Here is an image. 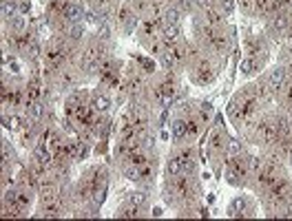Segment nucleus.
<instances>
[{
  "label": "nucleus",
  "mask_w": 292,
  "mask_h": 221,
  "mask_svg": "<svg viewBox=\"0 0 292 221\" xmlns=\"http://www.w3.org/2000/svg\"><path fill=\"white\" fill-rule=\"evenodd\" d=\"M182 173H184L182 159H179L177 155H173L168 162H166V175H168V177H175V175H182Z\"/></svg>",
  "instance_id": "obj_14"
},
{
  "label": "nucleus",
  "mask_w": 292,
  "mask_h": 221,
  "mask_svg": "<svg viewBox=\"0 0 292 221\" xmlns=\"http://www.w3.org/2000/svg\"><path fill=\"white\" fill-rule=\"evenodd\" d=\"M263 82L268 84V89L277 95V93L283 89V84H285V69H283V66H275V69H270L268 76L263 78Z\"/></svg>",
  "instance_id": "obj_4"
},
{
  "label": "nucleus",
  "mask_w": 292,
  "mask_h": 221,
  "mask_svg": "<svg viewBox=\"0 0 292 221\" xmlns=\"http://www.w3.org/2000/svg\"><path fill=\"white\" fill-rule=\"evenodd\" d=\"M146 199H149V197H146L144 192H129V197H126V202L133 204V206H139V208H142V206L146 204Z\"/></svg>",
  "instance_id": "obj_16"
},
{
  "label": "nucleus",
  "mask_w": 292,
  "mask_h": 221,
  "mask_svg": "<svg viewBox=\"0 0 292 221\" xmlns=\"http://www.w3.org/2000/svg\"><path fill=\"white\" fill-rule=\"evenodd\" d=\"M58 89H62V91H69L73 84L78 82V73L73 71V69H60L58 71Z\"/></svg>",
  "instance_id": "obj_8"
},
{
  "label": "nucleus",
  "mask_w": 292,
  "mask_h": 221,
  "mask_svg": "<svg viewBox=\"0 0 292 221\" xmlns=\"http://www.w3.org/2000/svg\"><path fill=\"white\" fill-rule=\"evenodd\" d=\"M139 64L144 66V69H149V71H153V62L151 60H139Z\"/></svg>",
  "instance_id": "obj_22"
},
{
  "label": "nucleus",
  "mask_w": 292,
  "mask_h": 221,
  "mask_svg": "<svg viewBox=\"0 0 292 221\" xmlns=\"http://www.w3.org/2000/svg\"><path fill=\"white\" fill-rule=\"evenodd\" d=\"M215 76H217V71L212 69L210 60H206L204 56L192 64V80H195L197 84H210L212 80H215Z\"/></svg>",
  "instance_id": "obj_2"
},
{
  "label": "nucleus",
  "mask_w": 292,
  "mask_h": 221,
  "mask_svg": "<svg viewBox=\"0 0 292 221\" xmlns=\"http://www.w3.org/2000/svg\"><path fill=\"white\" fill-rule=\"evenodd\" d=\"M197 5L202 7V9H210V7L219 5V0H197Z\"/></svg>",
  "instance_id": "obj_21"
},
{
  "label": "nucleus",
  "mask_w": 292,
  "mask_h": 221,
  "mask_svg": "<svg viewBox=\"0 0 292 221\" xmlns=\"http://www.w3.org/2000/svg\"><path fill=\"white\" fill-rule=\"evenodd\" d=\"M261 66H263L261 60H257V58H252V56H246L241 62H239V71H241L244 76H252V73H257Z\"/></svg>",
  "instance_id": "obj_10"
},
{
  "label": "nucleus",
  "mask_w": 292,
  "mask_h": 221,
  "mask_svg": "<svg viewBox=\"0 0 292 221\" xmlns=\"http://www.w3.org/2000/svg\"><path fill=\"white\" fill-rule=\"evenodd\" d=\"M210 115H212V104L210 102H204L202 106H199V117H202L204 122H208Z\"/></svg>",
  "instance_id": "obj_19"
},
{
  "label": "nucleus",
  "mask_w": 292,
  "mask_h": 221,
  "mask_svg": "<svg viewBox=\"0 0 292 221\" xmlns=\"http://www.w3.org/2000/svg\"><path fill=\"white\" fill-rule=\"evenodd\" d=\"M290 166H292V153H290Z\"/></svg>",
  "instance_id": "obj_24"
},
{
  "label": "nucleus",
  "mask_w": 292,
  "mask_h": 221,
  "mask_svg": "<svg viewBox=\"0 0 292 221\" xmlns=\"http://www.w3.org/2000/svg\"><path fill=\"white\" fill-rule=\"evenodd\" d=\"M179 16H182V9L175 5H171V7H166L164 13H162V22L164 24H177L179 22Z\"/></svg>",
  "instance_id": "obj_13"
},
{
  "label": "nucleus",
  "mask_w": 292,
  "mask_h": 221,
  "mask_svg": "<svg viewBox=\"0 0 292 221\" xmlns=\"http://www.w3.org/2000/svg\"><path fill=\"white\" fill-rule=\"evenodd\" d=\"M89 104H91V109H93V111L100 113V115L109 111V106H111L109 97H106V95H100V93H95V95L91 97V102H89Z\"/></svg>",
  "instance_id": "obj_12"
},
{
  "label": "nucleus",
  "mask_w": 292,
  "mask_h": 221,
  "mask_svg": "<svg viewBox=\"0 0 292 221\" xmlns=\"http://www.w3.org/2000/svg\"><path fill=\"white\" fill-rule=\"evenodd\" d=\"M219 7H222V11L228 16V13H232V9H235V0H219Z\"/></svg>",
  "instance_id": "obj_20"
},
{
  "label": "nucleus",
  "mask_w": 292,
  "mask_h": 221,
  "mask_svg": "<svg viewBox=\"0 0 292 221\" xmlns=\"http://www.w3.org/2000/svg\"><path fill=\"white\" fill-rule=\"evenodd\" d=\"M3 18L7 20V22H11V20L16 18V7H13V3H9V0H5L3 3Z\"/></svg>",
  "instance_id": "obj_17"
},
{
  "label": "nucleus",
  "mask_w": 292,
  "mask_h": 221,
  "mask_svg": "<svg viewBox=\"0 0 292 221\" xmlns=\"http://www.w3.org/2000/svg\"><path fill=\"white\" fill-rule=\"evenodd\" d=\"M285 80H288V82H292V64L288 66V69H285Z\"/></svg>",
  "instance_id": "obj_23"
},
{
  "label": "nucleus",
  "mask_w": 292,
  "mask_h": 221,
  "mask_svg": "<svg viewBox=\"0 0 292 221\" xmlns=\"http://www.w3.org/2000/svg\"><path fill=\"white\" fill-rule=\"evenodd\" d=\"M290 16L288 13H272V16L268 18V24H265V31H268V36L272 40H281L285 36V31H288V27H290Z\"/></svg>",
  "instance_id": "obj_1"
},
{
  "label": "nucleus",
  "mask_w": 292,
  "mask_h": 221,
  "mask_svg": "<svg viewBox=\"0 0 292 221\" xmlns=\"http://www.w3.org/2000/svg\"><path fill=\"white\" fill-rule=\"evenodd\" d=\"M202 22L208 24V27H212V29H222V27H224V11H222V9H215V7H210V9H204Z\"/></svg>",
  "instance_id": "obj_7"
},
{
  "label": "nucleus",
  "mask_w": 292,
  "mask_h": 221,
  "mask_svg": "<svg viewBox=\"0 0 292 221\" xmlns=\"http://www.w3.org/2000/svg\"><path fill=\"white\" fill-rule=\"evenodd\" d=\"M228 215H230V217L252 215V208L248 206V199H246V197H237V199H232V204L228 206Z\"/></svg>",
  "instance_id": "obj_9"
},
{
  "label": "nucleus",
  "mask_w": 292,
  "mask_h": 221,
  "mask_svg": "<svg viewBox=\"0 0 292 221\" xmlns=\"http://www.w3.org/2000/svg\"><path fill=\"white\" fill-rule=\"evenodd\" d=\"M5 129H9V131H18L20 129V117L18 115H5Z\"/></svg>",
  "instance_id": "obj_18"
},
{
  "label": "nucleus",
  "mask_w": 292,
  "mask_h": 221,
  "mask_svg": "<svg viewBox=\"0 0 292 221\" xmlns=\"http://www.w3.org/2000/svg\"><path fill=\"white\" fill-rule=\"evenodd\" d=\"M62 18L66 20V22H82V18H84V9H82V5H80V3H73V0H69V3H64Z\"/></svg>",
  "instance_id": "obj_6"
},
{
  "label": "nucleus",
  "mask_w": 292,
  "mask_h": 221,
  "mask_svg": "<svg viewBox=\"0 0 292 221\" xmlns=\"http://www.w3.org/2000/svg\"><path fill=\"white\" fill-rule=\"evenodd\" d=\"M186 133H188V129H186V119H175V122L171 124L173 142H182V139H186Z\"/></svg>",
  "instance_id": "obj_11"
},
{
  "label": "nucleus",
  "mask_w": 292,
  "mask_h": 221,
  "mask_svg": "<svg viewBox=\"0 0 292 221\" xmlns=\"http://www.w3.org/2000/svg\"><path fill=\"white\" fill-rule=\"evenodd\" d=\"M179 36H182L179 24H164L162 31H159V38H162V42H164L166 49H168V46L179 44Z\"/></svg>",
  "instance_id": "obj_5"
},
{
  "label": "nucleus",
  "mask_w": 292,
  "mask_h": 221,
  "mask_svg": "<svg viewBox=\"0 0 292 221\" xmlns=\"http://www.w3.org/2000/svg\"><path fill=\"white\" fill-rule=\"evenodd\" d=\"M66 36L71 40H80L84 36V27L82 22H66Z\"/></svg>",
  "instance_id": "obj_15"
},
{
  "label": "nucleus",
  "mask_w": 292,
  "mask_h": 221,
  "mask_svg": "<svg viewBox=\"0 0 292 221\" xmlns=\"http://www.w3.org/2000/svg\"><path fill=\"white\" fill-rule=\"evenodd\" d=\"M137 18H139V13L135 11V7H133V5H122V7H119V11H117V24L122 27L124 33H131L133 29H135Z\"/></svg>",
  "instance_id": "obj_3"
}]
</instances>
